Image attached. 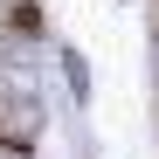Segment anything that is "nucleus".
Segmentation results:
<instances>
[{"label": "nucleus", "mask_w": 159, "mask_h": 159, "mask_svg": "<svg viewBox=\"0 0 159 159\" xmlns=\"http://www.w3.org/2000/svg\"><path fill=\"white\" fill-rule=\"evenodd\" d=\"M0 152H14V159L35 152V104L7 83H0Z\"/></svg>", "instance_id": "1"}, {"label": "nucleus", "mask_w": 159, "mask_h": 159, "mask_svg": "<svg viewBox=\"0 0 159 159\" xmlns=\"http://www.w3.org/2000/svg\"><path fill=\"white\" fill-rule=\"evenodd\" d=\"M7 28H14V35H28V42H42V35H48V21H42L35 0H14V7H7Z\"/></svg>", "instance_id": "2"}, {"label": "nucleus", "mask_w": 159, "mask_h": 159, "mask_svg": "<svg viewBox=\"0 0 159 159\" xmlns=\"http://www.w3.org/2000/svg\"><path fill=\"white\" fill-rule=\"evenodd\" d=\"M152 35H159V14H152Z\"/></svg>", "instance_id": "3"}]
</instances>
